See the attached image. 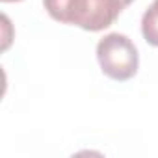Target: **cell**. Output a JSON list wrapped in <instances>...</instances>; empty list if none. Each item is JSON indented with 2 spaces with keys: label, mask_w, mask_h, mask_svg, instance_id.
<instances>
[{
  "label": "cell",
  "mask_w": 158,
  "mask_h": 158,
  "mask_svg": "<svg viewBox=\"0 0 158 158\" xmlns=\"http://www.w3.org/2000/svg\"><path fill=\"white\" fill-rule=\"evenodd\" d=\"M97 60L102 73L117 82H125L138 73L139 54L136 45L125 34L114 32L97 43Z\"/></svg>",
  "instance_id": "obj_1"
},
{
  "label": "cell",
  "mask_w": 158,
  "mask_h": 158,
  "mask_svg": "<svg viewBox=\"0 0 158 158\" xmlns=\"http://www.w3.org/2000/svg\"><path fill=\"white\" fill-rule=\"evenodd\" d=\"M134 0H88V17L82 26L86 32H101L115 23L121 11Z\"/></svg>",
  "instance_id": "obj_2"
},
{
  "label": "cell",
  "mask_w": 158,
  "mask_h": 158,
  "mask_svg": "<svg viewBox=\"0 0 158 158\" xmlns=\"http://www.w3.org/2000/svg\"><path fill=\"white\" fill-rule=\"evenodd\" d=\"M141 34L149 45L158 47V0H154L141 17Z\"/></svg>",
  "instance_id": "obj_4"
},
{
  "label": "cell",
  "mask_w": 158,
  "mask_h": 158,
  "mask_svg": "<svg viewBox=\"0 0 158 158\" xmlns=\"http://www.w3.org/2000/svg\"><path fill=\"white\" fill-rule=\"evenodd\" d=\"M48 15L61 24L84 26L88 17V0H43Z\"/></svg>",
  "instance_id": "obj_3"
},
{
  "label": "cell",
  "mask_w": 158,
  "mask_h": 158,
  "mask_svg": "<svg viewBox=\"0 0 158 158\" xmlns=\"http://www.w3.org/2000/svg\"><path fill=\"white\" fill-rule=\"evenodd\" d=\"M2 2H21V0H2Z\"/></svg>",
  "instance_id": "obj_5"
}]
</instances>
